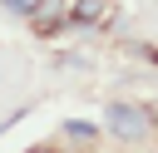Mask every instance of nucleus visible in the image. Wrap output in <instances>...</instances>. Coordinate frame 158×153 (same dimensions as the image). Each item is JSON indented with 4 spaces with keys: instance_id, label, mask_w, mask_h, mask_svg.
<instances>
[{
    "instance_id": "f03ea898",
    "label": "nucleus",
    "mask_w": 158,
    "mask_h": 153,
    "mask_svg": "<svg viewBox=\"0 0 158 153\" xmlns=\"http://www.w3.org/2000/svg\"><path fill=\"white\" fill-rule=\"evenodd\" d=\"M109 5L104 0H74V10H69V25H99V15H104Z\"/></svg>"
},
{
    "instance_id": "20e7f679",
    "label": "nucleus",
    "mask_w": 158,
    "mask_h": 153,
    "mask_svg": "<svg viewBox=\"0 0 158 153\" xmlns=\"http://www.w3.org/2000/svg\"><path fill=\"white\" fill-rule=\"evenodd\" d=\"M0 5H5V10H20V15H35L44 0H0Z\"/></svg>"
},
{
    "instance_id": "f257e3e1",
    "label": "nucleus",
    "mask_w": 158,
    "mask_h": 153,
    "mask_svg": "<svg viewBox=\"0 0 158 153\" xmlns=\"http://www.w3.org/2000/svg\"><path fill=\"white\" fill-rule=\"evenodd\" d=\"M104 128H109L114 138H123V143H143V138H153L158 118H153V109H143V104L114 99V104H109V114H104Z\"/></svg>"
},
{
    "instance_id": "7ed1b4c3",
    "label": "nucleus",
    "mask_w": 158,
    "mask_h": 153,
    "mask_svg": "<svg viewBox=\"0 0 158 153\" xmlns=\"http://www.w3.org/2000/svg\"><path fill=\"white\" fill-rule=\"evenodd\" d=\"M64 138H79V143H84V138H94V123H84V118H69V123H64Z\"/></svg>"
}]
</instances>
